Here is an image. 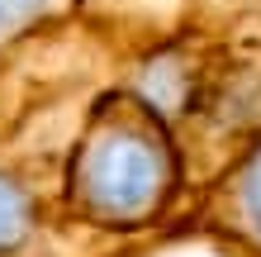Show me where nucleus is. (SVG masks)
Wrapping results in <instances>:
<instances>
[{"instance_id":"20e7f679","label":"nucleus","mask_w":261,"mask_h":257,"mask_svg":"<svg viewBox=\"0 0 261 257\" xmlns=\"http://www.w3.org/2000/svg\"><path fill=\"white\" fill-rule=\"evenodd\" d=\"M5 5V14H34V10H43L48 0H0Z\"/></svg>"},{"instance_id":"f03ea898","label":"nucleus","mask_w":261,"mask_h":257,"mask_svg":"<svg viewBox=\"0 0 261 257\" xmlns=\"http://www.w3.org/2000/svg\"><path fill=\"white\" fill-rule=\"evenodd\" d=\"M24 224H29V215H24V200H19V191H14L10 181L0 176V248L19 243V238H24Z\"/></svg>"},{"instance_id":"39448f33","label":"nucleus","mask_w":261,"mask_h":257,"mask_svg":"<svg viewBox=\"0 0 261 257\" xmlns=\"http://www.w3.org/2000/svg\"><path fill=\"white\" fill-rule=\"evenodd\" d=\"M5 19H10V14H5V5H0V29H5Z\"/></svg>"},{"instance_id":"7ed1b4c3","label":"nucleus","mask_w":261,"mask_h":257,"mask_svg":"<svg viewBox=\"0 0 261 257\" xmlns=\"http://www.w3.org/2000/svg\"><path fill=\"white\" fill-rule=\"evenodd\" d=\"M242 209H247L252 229L261 233V157L247 167V181H242Z\"/></svg>"},{"instance_id":"f257e3e1","label":"nucleus","mask_w":261,"mask_h":257,"mask_svg":"<svg viewBox=\"0 0 261 257\" xmlns=\"http://www.w3.org/2000/svg\"><path fill=\"white\" fill-rule=\"evenodd\" d=\"M76 181H81V195L95 215L133 219L157 200L166 181V153L143 133L114 129V133H100L81 153Z\"/></svg>"}]
</instances>
